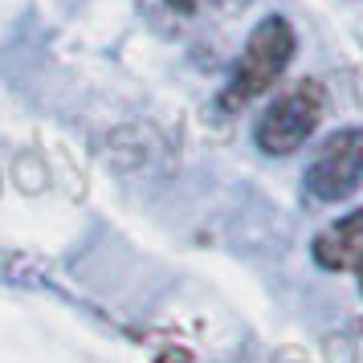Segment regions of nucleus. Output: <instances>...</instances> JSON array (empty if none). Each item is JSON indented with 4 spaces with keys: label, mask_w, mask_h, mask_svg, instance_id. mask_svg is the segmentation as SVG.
Masks as SVG:
<instances>
[{
    "label": "nucleus",
    "mask_w": 363,
    "mask_h": 363,
    "mask_svg": "<svg viewBox=\"0 0 363 363\" xmlns=\"http://www.w3.org/2000/svg\"><path fill=\"white\" fill-rule=\"evenodd\" d=\"M294 57V29L286 17H265L253 33H249L245 50L233 66V82L225 90V106H241V102L265 94L269 86L281 78V69Z\"/></svg>",
    "instance_id": "1"
},
{
    "label": "nucleus",
    "mask_w": 363,
    "mask_h": 363,
    "mask_svg": "<svg viewBox=\"0 0 363 363\" xmlns=\"http://www.w3.org/2000/svg\"><path fill=\"white\" fill-rule=\"evenodd\" d=\"M323 111H327V90L318 82H298L290 86L286 94L265 106V115L257 118V147L265 155H294L323 123Z\"/></svg>",
    "instance_id": "2"
},
{
    "label": "nucleus",
    "mask_w": 363,
    "mask_h": 363,
    "mask_svg": "<svg viewBox=\"0 0 363 363\" xmlns=\"http://www.w3.org/2000/svg\"><path fill=\"white\" fill-rule=\"evenodd\" d=\"M363 184V127H343L327 135V143L314 151L302 188L314 204L347 200Z\"/></svg>",
    "instance_id": "3"
},
{
    "label": "nucleus",
    "mask_w": 363,
    "mask_h": 363,
    "mask_svg": "<svg viewBox=\"0 0 363 363\" xmlns=\"http://www.w3.org/2000/svg\"><path fill=\"white\" fill-rule=\"evenodd\" d=\"M314 262L339 274V269H355L363 262V208L359 213L335 220L327 233L314 237Z\"/></svg>",
    "instance_id": "4"
},
{
    "label": "nucleus",
    "mask_w": 363,
    "mask_h": 363,
    "mask_svg": "<svg viewBox=\"0 0 363 363\" xmlns=\"http://www.w3.org/2000/svg\"><path fill=\"white\" fill-rule=\"evenodd\" d=\"M167 4H172V9H180V13H192L200 0H167Z\"/></svg>",
    "instance_id": "5"
},
{
    "label": "nucleus",
    "mask_w": 363,
    "mask_h": 363,
    "mask_svg": "<svg viewBox=\"0 0 363 363\" xmlns=\"http://www.w3.org/2000/svg\"><path fill=\"white\" fill-rule=\"evenodd\" d=\"M359 281H363V262H359Z\"/></svg>",
    "instance_id": "6"
}]
</instances>
